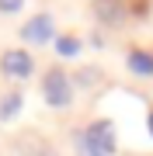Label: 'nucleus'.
<instances>
[{
	"label": "nucleus",
	"mask_w": 153,
	"mask_h": 156,
	"mask_svg": "<svg viewBox=\"0 0 153 156\" xmlns=\"http://www.w3.org/2000/svg\"><path fill=\"white\" fill-rule=\"evenodd\" d=\"M56 52H59V56H77V52H80V42L70 38V35H63V38H56Z\"/></svg>",
	"instance_id": "7"
},
{
	"label": "nucleus",
	"mask_w": 153,
	"mask_h": 156,
	"mask_svg": "<svg viewBox=\"0 0 153 156\" xmlns=\"http://www.w3.org/2000/svg\"><path fill=\"white\" fill-rule=\"evenodd\" d=\"M17 108H21V94H4V101H0V118H14Z\"/></svg>",
	"instance_id": "6"
},
{
	"label": "nucleus",
	"mask_w": 153,
	"mask_h": 156,
	"mask_svg": "<svg viewBox=\"0 0 153 156\" xmlns=\"http://www.w3.org/2000/svg\"><path fill=\"white\" fill-rule=\"evenodd\" d=\"M77 149H80V156H104L91 139H87V135H77Z\"/></svg>",
	"instance_id": "8"
},
{
	"label": "nucleus",
	"mask_w": 153,
	"mask_h": 156,
	"mask_svg": "<svg viewBox=\"0 0 153 156\" xmlns=\"http://www.w3.org/2000/svg\"><path fill=\"white\" fill-rule=\"evenodd\" d=\"M21 38H24V42H35V45L49 42V38H52V17H49V14L31 17V21L21 28Z\"/></svg>",
	"instance_id": "4"
},
{
	"label": "nucleus",
	"mask_w": 153,
	"mask_h": 156,
	"mask_svg": "<svg viewBox=\"0 0 153 156\" xmlns=\"http://www.w3.org/2000/svg\"><path fill=\"white\" fill-rule=\"evenodd\" d=\"M84 135H87V139H91L104 156H111V153H115V128H111V122H104V118H101V122H94Z\"/></svg>",
	"instance_id": "3"
},
{
	"label": "nucleus",
	"mask_w": 153,
	"mask_h": 156,
	"mask_svg": "<svg viewBox=\"0 0 153 156\" xmlns=\"http://www.w3.org/2000/svg\"><path fill=\"white\" fill-rule=\"evenodd\" d=\"M97 14H101V21L111 24L115 21V4H111V0H101V4H97Z\"/></svg>",
	"instance_id": "9"
},
{
	"label": "nucleus",
	"mask_w": 153,
	"mask_h": 156,
	"mask_svg": "<svg viewBox=\"0 0 153 156\" xmlns=\"http://www.w3.org/2000/svg\"><path fill=\"white\" fill-rule=\"evenodd\" d=\"M129 69L132 73H143V76L153 73V56H150V52H132V56H129Z\"/></svg>",
	"instance_id": "5"
},
{
	"label": "nucleus",
	"mask_w": 153,
	"mask_h": 156,
	"mask_svg": "<svg viewBox=\"0 0 153 156\" xmlns=\"http://www.w3.org/2000/svg\"><path fill=\"white\" fill-rule=\"evenodd\" d=\"M35 156H56V153H52V149H38V153H35Z\"/></svg>",
	"instance_id": "12"
},
{
	"label": "nucleus",
	"mask_w": 153,
	"mask_h": 156,
	"mask_svg": "<svg viewBox=\"0 0 153 156\" xmlns=\"http://www.w3.org/2000/svg\"><path fill=\"white\" fill-rule=\"evenodd\" d=\"M24 0H0V11H17Z\"/></svg>",
	"instance_id": "11"
},
{
	"label": "nucleus",
	"mask_w": 153,
	"mask_h": 156,
	"mask_svg": "<svg viewBox=\"0 0 153 156\" xmlns=\"http://www.w3.org/2000/svg\"><path fill=\"white\" fill-rule=\"evenodd\" d=\"M146 125H150V135H153V111H150V118H146Z\"/></svg>",
	"instance_id": "13"
},
{
	"label": "nucleus",
	"mask_w": 153,
	"mask_h": 156,
	"mask_svg": "<svg viewBox=\"0 0 153 156\" xmlns=\"http://www.w3.org/2000/svg\"><path fill=\"white\" fill-rule=\"evenodd\" d=\"M0 66H4V73H7V76H17V80H24V76H31L35 62H31V56H28V52H21V49H11V52H4Z\"/></svg>",
	"instance_id": "2"
},
{
	"label": "nucleus",
	"mask_w": 153,
	"mask_h": 156,
	"mask_svg": "<svg viewBox=\"0 0 153 156\" xmlns=\"http://www.w3.org/2000/svg\"><path fill=\"white\" fill-rule=\"evenodd\" d=\"M42 90H46V101L52 108H66L73 101V83H70V76L63 69H49L46 80H42Z\"/></svg>",
	"instance_id": "1"
},
{
	"label": "nucleus",
	"mask_w": 153,
	"mask_h": 156,
	"mask_svg": "<svg viewBox=\"0 0 153 156\" xmlns=\"http://www.w3.org/2000/svg\"><path fill=\"white\" fill-rule=\"evenodd\" d=\"M97 80H101V73H97V69H94V73H91V69H84V73H80V83H84V87H94Z\"/></svg>",
	"instance_id": "10"
}]
</instances>
